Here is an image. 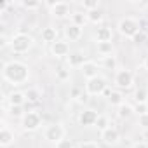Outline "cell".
Wrapping results in <instances>:
<instances>
[{
    "label": "cell",
    "mask_w": 148,
    "mask_h": 148,
    "mask_svg": "<svg viewBox=\"0 0 148 148\" xmlns=\"http://www.w3.org/2000/svg\"><path fill=\"white\" fill-rule=\"evenodd\" d=\"M2 79L11 86H23L30 80V66L23 61H7L2 66Z\"/></svg>",
    "instance_id": "cell-1"
},
{
    "label": "cell",
    "mask_w": 148,
    "mask_h": 148,
    "mask_svg": "<svg viewBox=\"0 0 148 148\" xmlns=\"http://www.w3.org/2000/svg\"><path fill=\"white\" fill-rule=\"evenodd\" d=\"M9 45H11V51L14 54H26L35 45V38L32 35L25 33V32H19V33H16V35L11 37Z\"/></svg>",
    "instance_id": "cell-2"
},
{
    "label": "cell",
    "mask_w": 148,
    "mask_h": 148,
    "mask_svg": "<svg viewBox=\"0 0 148 148\" xmlns=\"http://www.w3.org/2000/svg\"><path fill=\"white\" fill-rule=\"evenodd\" d=\"M117 30L122 37L125 38H134L139 32H141V23L138 18H132V16H125L119 21L117 25Z\"/></svg>",
    "instance_id": "cell-3"
},
{
    "label": "cell",
    "mask_w": 148,
    "mask_h": 148,
    "mask_svg": "<svg viewBox=\"0 0 148 148\" xmlns=\"http://www.w3.org/2000/svg\"><path fill=\"white\" fill-rule=\"evenodd\" d=\"M44 138H45L49 143H54V145H56V143H59L61 139L66 138V127H64L61 122H54V124H51V125L45 127Z\"/></svg>",
    "instance_id": "cell-4"
},
{
    "label": "cell",
    "mask_w": 148,
    "mask_h": 148,
    "mask_svg": "<svg viewBox=\"0 0 148 148\" xmlns=\"http://www.w3.org/2000/svg\"><path fill=\"white\" fill-rule=\"evenodd\" d=\"M108 89V84L103 77H94L91 80H86V94L87 96H101Z\"/></svg>",
    "instance_id": "cell-5"
},
{
    "label": "cell",
    "mask_w": 148,
    "mask_h": 148,
    "mask_svg": "<svg viewBox=\"0 0 148 148\" xmlns=\"http://www.w3.org/2000/svg\"><path fill=\"white\" fill-rule=\"evenodd\" d=\"M42 125V117L38 112H26L25 117L21 119V127L26 132H35Z\"/></svg>",
    "instance_id": "cell-6"
},
{
    "label": "cell",
    "mask_w": 148,
    "mask_h": 148,
    "mask_svg": "<svg viewBox=\"0 0 148 148\" xmlns=\"http://www.w3.org/2000/svg\"><path fill=\"white\" fill-rule=\"evenodd\" d=\"M113 82L119 89H131L132 84H134V73L127 68H120V70L115 71Z\"/></svg>",
    "instance_id": "cell-7"
},
{
    "label": "cell",
    "mask_w": 148,
    "mask_h": 148,
    "mask_svg": "<svg viewBox=\"0 0 148 148\" xmlns=\"http://www.w3.org/2000/svg\"><path fill=\"white\" fill-rule=\"evenodd\" d=\"M47 7H49V12L56 19H63L66 16H71L70 14V4H66V2H47Z\"/></svg>",
    "instance_id": "cell-8"
},
{
    "label": "cell",
    "mask_w": 148,
    "mask_h": 148,
    "mask_svg": "<svg viewBox=\"0 0 148 148\" xmlns=\"http://www.w3.org/2000/svg\"><path fill=\"white\" fill-rule=\"evenodd\" d=\"M98 119H99V115H98V112L92 110V108H86V110H82V112L79 113V124H80L82 127L96 125Z\"/></svg>",
    "instance_id": "cell-9"
},
{
    "label": "cell",
    "mask_w": 148,
    "mask_h": 148,
    "mask_svg": "<svg viewBox=\"0 0 148 148\" xmlns=\"http://www.w3.org/2000/svg\"><path fill=\"white\" fill-rule=\"evenodd\" d=\"M99 138H101V141L105 145L113 146V145H117L120 141V132H119V129H115L113 125H110L108 129H105V131L99 132Z\"/></svg>",
    "instance_id": "cell-10"
},
{
    "label": "cell",
    "mask_w": 148,
    "mask_h": 148,
    "mask_svg": "<svg viewBox=\"0 0 148 148\" xmlns=\"http://www.w3.org/2000/svg\"><path fill=\"white\" fill-rule=\"evenodd\" d=\"M51 54L54 58H68L70 56V44L66 40H56L52 45H51Z\"/></svg>",
    "instance_id": "cell-11"
},
{
    "label": "cell",
    "mask_w": 148,
    "mask_h": 148,
    "mask_svg": "<svg viewBox=\"0 0 148 148\" xmlns=\"http://www.w3.org/2000/svg\"><path fill=\"white\" fill-rule=\"evenodd\" d=\"M66 61H68V66L70 68H82L86 64V61H89V59H87L86 52H82V51H73V52H70V56L66 58Z\"/></svg>",
    "instance_id": "cell-12"
},
{
    "label": "cell",
    "mask_w": 148,
    "mask_h": 148,
    "mask_svg": "<svg viewBox=\"0 0 148 148\" xmlns=\"http://www.w3.org/2000/svg\"><path fill=\"white\" fill-rule=\"evenodd\" d=\"M82 35H84V28H80V26H77V25L70 23V25L64 26V38L70 40V42H77V40H80Z\"/></svg>",
    "instance_id": "cell-13"
},
{
    "label": "cell",
    "mask_w": 148,
    "mask_h": 148,
    "mask_svg": "<svg viewBox=\"0 0 148 148\" xmlns=\"http://www.w3.org/2000/svg\"><path fill=\"white\" fill-rule=\"evenodd\" d=\"M112 38H113V32H112L110 26L101 25V26H98L94 30V40H96V44H99V42H112Z\"/></svg>",
    "instance_id": "cell-14"
},
{
    "label": "cell",
    "mask_w": 148,
    "mask_h": 148,
    "mask_svg": "<svg viewBox=\"0 0 148 148\" xmlns=\"http://www.w3.org/2000/svg\"><path fill=\"white\" fill-rule=\"evenodd\" d=\"M11 145H14V132L5 124H2V129H0V146L9 148Z\"/></svg>",
    "instance_id": "cell-15"
},
{
    "label": "cell",
    "mask_w": 148,
    "mask_h": 148,
    "mask_svg": "<svg viewBox=\"0 0 148 148\" xmlns=\"http://www.w3.org/2000/svg\"><path fill=\"white\" fill-rule=\"evenodd\" d=\"M80 71H82V75L86 77V80H91V79H94V77H99V75H98L99 66H98L96 61H86V64L80 68Z\"/></svg>",
    "instance_id": "cell-16"
},
{
    "label": "cell",
    "mask_w": 148,
    "mask_h": 148,
    "mask_svg": "<svg viewBox=\"0 0 148 148\" xmlns=\"http://www.w3.org/2000/svg\"><path fill=\"white\" fill-rule=\"evenodd\" d=\"M96 52H98L101 58L113 56V52H115V45H113V42H99V44H96Z\"/></svg>",
    "instance_id": "cell-17"
},
{
    "label": "cell",
    "mask_w": 148,
    "mask_h": 148,
    "mask_svg": "<svg viewBox=\"0 0 148 148\" xmlns=\"http://www.w3.org/2000/svg\"><path fill=\"white\" fill-rule=\"evenodd\" d=\"M25 101H26V96H25V92H21V91H12V92L7 96L9 106H23Z\"/></svg>",
    "instance_id": "cell-18"
},
{
    "label": "cell",
    "mask_w": 148,
    "mask_h": 148,
    "mask_svg": "<svg viewBox=\"0 0 148 148\" xmlns=\"http://www.w3.org/2000/svg\"><path fill=\"white\" fill-rule=\"evenodd\" d=\"M42 42H45V44H54L56 40H58V30L54 28V26H45L44 30H42Z\"/></svg>",
    "instance_id": "cell-19"
},
{
    "label": "cell",
    "mask_w": 148,
    "mask_h": 148,
    "mask_svg": "<svg viewBox=\"0 0 148 148\" xmlns=\"http://www.w3.org/2000/svg\"><path fill=\"white\" fill-rule=\"evenodd\" d=\"M132 113H134V106H132L131 103H125V101H124L120 106H117V117L122 119V120H124V119H129Z\"/></svg>",
    "instance_id": "cell-20"
},
{
    "label": "cell",
    "mask_w": 148,
    "mask_h": 148,
    "mask_svg": "<svg viewBox=\"0 0 148 148\" xmlns=\"http://www.w3.org/2000/svg\"><path fill=\"white\" fill-rule=\"evenodd\" d=\"M71 23L77 25V26H80V28H84V26L89 23L87 14H86V12H71Z\"/></svg>",
    "instance_id": "cell-21"
},
{
    "label": "cell",
    "mask_w": 148,
    "mask_h": 148,
    "mask_svg": "<svg viewBox=\"0 0 148 148\" xmlns=\"http://www.w3.org/2000/svg\"><path fill=\"white\" fill-rule=\"evenodd\" d=\"M87 14V19H89V23H92V25H96V26H101V23H103V19H105V16H103V12L98 9V11H91V12H86Z\"/></svg>",
    "instance_id": "cell-22"
},
{
    "label": "cell",
    "mask_w": 148,
    "mask_h": 148,
    "mask_svg": "<svg viewBox=\"0 0 148 148\" xmlns=\"http://www.w3.org/2000/svg\"><path fill=\"white\" fill-rule=\"evenodd\" d=\"M108 103L110 105H113V106H120L122 103H124V94L120 92V91H110V94H108Z\"/></svg>",
    "instance_id": "cell-23"
},
{
    "label": "cell",
    "mask_w": 148,
    "mask_h": 148,
    "mask_svg": "<svg viewBox=\"0 0 148 148\" xmlns=\"http://www.w3.org/2000/svg\"><path fill=\"white\" fill-rule=\"evenodd\" d=\"M117 66H119V61H117V58H115V56L103 58V68H105V70H110V71H112V70H115V71H117V70H119Z\"/></svg>",
    "instance_id": "cell-24"
},
{
    "label": "cell",
    "mask_w": 148,
    "mask_h": 148,
    "mask_svg": "<svg viewBox=\"0 0 148 148\" xmlns=\"http://www.w3.org/2000/svg\"><path fill=\"white\" fill-rule=\"evenodd\" d=\"M25 96H26V101H30V103H37L42 98L40 96V91L35 89V87H30L28 91H25Z\"/></svg>",
    "instance_id": "cell-25"
},
{
    "label": "cell",
    "mask_w": 148,
    "mask_h": 148,
    "mask_svg": "<svg viewBox=\"0 0 148 148\" xmlns=\"http://www.w3.org/2000/svg\"><path fill=\"white\" fill-rule=\"evenodd\" d=\"M80 7H84L86 12L98 11L99 9V0H84V2H80Z\"/></svg>",
    "instance_id": "cell-26"
},
{
    "label": "cell",
    "mask_w": 148,
    "mask_h": 148,
    "mask_svg": "<svg viewBox=\"0 0 148 148\" xmlns=\"http://www.w3.org/2000/svg\"><path fill=\"white\" fill-rule=\"evenodd\" d=\"M21 7H25L26 11H37L42 7V2H38V0H23Z\"/></svg>",
    "instance_id": "cell-27"
},
{
    "label": "cell",
    "mask_w": 148,
    "mask_h": 148,
    "mask_svg": "<svg viewBox=\"0 0 148 148\" xmlns=\"http://www.w3.org/2000/svg\"><path fill=\"white\" fill-rule=\"evenodd\" d=\"M134 101H136V103H146V101H148V92H146V89H136V91H134Z\"/></svg>",
    "instance_id": "cell-28"
},
{
    "label": "cell",
    "mask_w": 148,
    "mask_h": 148,
    "mask_svg": "<svg viewBox=\"0 0 148 148\" xmlns=\"http://www.w3.org/2000/svg\"><path fill=\"white\" fill-rule=\"evenodd\" d=\"M96 127L99 129V132L105 131V129H108V127H110V120H108V117L99 115V119H98V122H96Z\"/></svg>",
    "instance_id": "cell-29"
},
{
    "label": "cell",
    "mask_w": 148,
    "mask_h": 148,
    "mask_svg": "<svg viewBox=\"0 0 148 148\" xmlns=\"http://www.w3.org/2000/svg\"><path fill=\"white\" fill-rule=\"evenodd\" d=\"M9 113L14 119H23L26 112H23V106H9Z\"/></svg>",
    "instance_id": "cell-30"
},
{
    "label": "cell",
    "mask_w": 148,
    "mask_h": 148,
    "mask_svg": "<svg viewBox=\"0 0 148 148\" xmlns=\"http://www.w3.org/2000/svg\"><path fill=\"white\" fill-rule=\"evenodd\" d=\"M56 77H58L61 82H66V80H70V70L58 68V70H56Z\"/></svg>",
    "instance_id": "cell-31"
},
{
    "label": "cell",
    "mask_w": 148,
    "mask_h": 148,
    "mask_svg": "<svg viewBox=\"0 0 148 148\" xmlns=\"http://www.w3.org/2000/svg\"><path fill=\"white\" fill-rule=\"evenodd\" d=\"M134 112H138L139 115H143V113H148V106H146V103H136V106H134Z\"/></svg>",
    "instance_id": "cell-32"
},
{
    "label": "cell",
    "mask_w": 148,
    "mask_h": 148,
    "mask_svg": "<svg viewBox=\"0 0 148 148\" xmlns=\"http://www.w3.org/2000/svg\"><path fill=\"white\" fill-rule=\"evenodd\" d=\"M138 124L143 127V129H148V113H143L138 117Z\"/></svg>",
    "instance_id": "cell-33"
},
{
    "label": "cell",
    "mask_w": 148,
    "mask_h": 148,
    "mask_svg": "<svg viewBox=\"0 0 148 148\" xmlns=\"http://www.w3.org/2000/svg\"><path fill=\"white\" fill-rule=\"evenodd\" d=\"M56 148H73V143H71V139H61L59 143H56Z\"/></svg>",
    "instance_id": "cell-34"
},
{
    "label": "cell",
    "mask_w": 148,
    "mask_h": 148,
    "mask_svg": "<svg viewBox=\"0 0 148 148\" xmlns=\"http://www.w3.org/2000/svg\"><path fill=\"white\" fill-rule=\"evenodd\" d=\"M77 148H99V145L96 141H82V143H79Z\"/></svg>",
    "instance_id": "cell-35"
},
{
    "label": "cell",
    "mask_w": 148,
    "mask_h": 148,
    "mask_svg": "<svg viewBox=\"0 0 148 148\" xmlns=\"http://www.w3.org/2000/svg\"><path fill=\"white\" fill-rule=\"evenodd\" d=\"M132 40H134V42H138V44H139V42H143V40H145V33H143V32H139Z\"/></svg>",
    "instance_id": "cell-36"
},
{
    "label": "cell",
    "mask_w": 148,
    "mask_h": 148,
    "mask_svg": "<svg viewBox=\"0 0 148 148\" xmlns=\"http://www.w3.org/2000/svg\"><path fill=\"white\" fill-rule=\"evenodd\" d=\"M132 148H148V145H146L145 141H136V143L132 145Z\"/></svg>",
    "instance_id": "cell-37"
},
{
    "label": "cell",
    "mask_w": 148,
    "mask_h": 148,
    "mask_svg": "<svg viewBox=\"0 0 148 148\" xmlns=\"http://www.w3.org/2000/svg\"><path fill=\"white\" fill-rule=\"evenodd\" d=\"M143 68H145V70L148 71V56H146V58L143 59Z\"/></svg>",
    "instance_id": "cell-38"
},
{
    "label": "cell",
    "mask_w": 148,
    "mask_h": 148,
    "mask_svg": "<svg viewBox=\"0 0 148 148\" xmlns=\"http://www.w3.org/2000/svg\"><path fill=\"white\" fill-rule=\"evenodd\" d=\"M145 9H146V11H148V2H146V4H145Z\"/></svg>",
    "instance_id": "cell-39"
},
{
    "label": "cell",
    "mask_w": 148,
    "mask_h": 148,
    "mask_svg": "<svg viewBox=\"0 0 148 148\" xmlns=\"http://www.w3.org/2000/svg\"><path fill=\"white\" fill-rule=\"evenodd\" d=\"M146 106H148V101H146Z\"/></svg>",
    "instance_id": "cell-40"
},
{
    "label": "cell",
    "mask_w": 148,
    "mask_h": 148,
    "mask_svg": "<svg viewBox=\"0 0 148 148\" xmlns=\"http://www.w3.org/2000/svg\"><path fill=\"white\" fill-rule=\"evenodd\" d=\"M146 145H148V143H146Z\"/></svg>",
    "instance_id": "cell-41"
}]
</instances>
